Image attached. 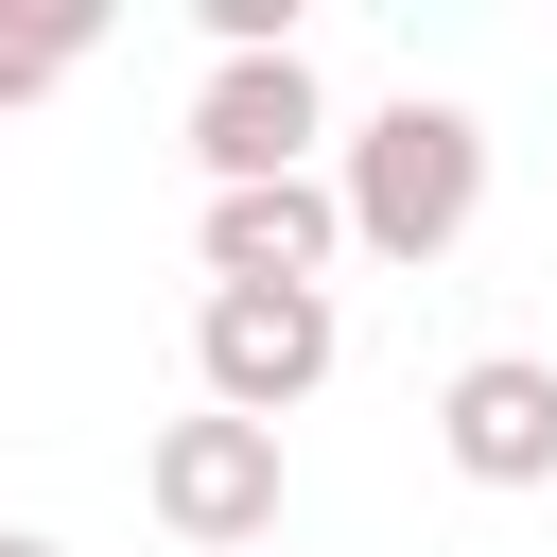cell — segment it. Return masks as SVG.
<instances>
[{
    "instance_id": "obj_4",
    "label": "cell",
    "mask_w": 557,
    "mask_h": 557,
    "mask_svg": "<svg viewBox=\"0 0 557 557\" xmlns=\"http://www.w3.org/2000/svg\"><path fill=\"white\" fill-rule=\"evenodd\" d=\"M313 139H331L313 52H226V70L191 87V157H209V191H278V174H313Z\"/></svg>"
},
{
    "instance_id": "obj_8",
    "label": "cell",
    "mask_w": 557,
    "mask_h": 557,
    "mask_svg": "<svg viewBox=\"0 0 557 557\" xmlns=\"http://www.w3.org/2000/svg\"><path fill=\"white\" fill-rule=\"evenodd\" d=\"M0 557H70V540H35V522H0Z\"/></svg>"
},
{
    "instance_id": "obj_7",
    "label": "cell",
    "mask_w": 557,
    "mask_h": 557,
    "mask_svg": "<svg viewBox=\"0 0 557 557\" xmlns=\"http://www.w3.org/2000/svg\"><path fill=\"white\" fill-rule=\"evenodd\" d=\"M104 52V17L87 0H0V104H35V87H70Z\"/></svg>"
},
{
    "instance_id": "obj_1",
    "label": "cell",
    "mask_w": 557,
    "mask_h": 557,
    "mask_svg": "<svg viewBox=\"0 0 557 557\" xmlns=\"http://www.w3.org/2000/svg\"><path fill=\"white\" fill-rule=\"evenodd\" d=\"M331 209H348V244H366V261H453V244H470V209H487V122H470V104H435V87H400V104L348 139Z\"/></svg>"
},
{
    "instance_id": "obj_3",
    "label": "cell",
    "mask_w": 557,
    "mask_h": 557,
    "mask_svg": "<svg viewBox=\"0 0 557 557\" xmlns=\"http://www.w3.org/2000/svg\"><path fill=\"white\" fill-rule=\"evenodd\" d=\"M139 487H157V522L191 540V557H261L278 540V435L261 418H226V400H191V418H157V453H139Z\"/></svg>"
},
{
    "instance_id": "obj_6",
    "label": "cell",
    "mask_w": 557,
    "mask_h": 557,
    "mask_svg": "<svg viewBox=\"0 0 557 557\" xmlns=\"http://www.w3.org/2000/svg\"><path fill=\"white\" fill-rule=\"evenodd\" d=\"M191 244H209V278H261V296H278V278H313V296H331L348 209H331V174H278V191H209V226H191Z\"/></svg>"
},
{
    "instance_id": "obj_5",
    "label": "cell",
    "mask_w": 557,
    "mask_h": 557,
    "mask_svg": "<svg viewBox=\"0 0 557 557\" xmlns=\"http://www.w3.org/2000/svg\"><path fill=\"white\" fill-rule=\"evenodd\" d=\"M435 453H453L470 487H557V366H540V348H470V366L435 383Z\"/></svg>"
},
{
    "instance_id": "obj_2",
    "label": "cell",
    "mask_w": 557,
    "mask_h": 557,
    "mask_svg": "<svg viewBox=\"0 0 557 557\" xmlns=\"http://www.w3.org/2000/svg\"><path fill=\"white\" fill-rule=\"evenodd\" d=\"M331 348H348V331H331L313 278H278V296H261V278H209V296H191V400H226V418H261V435L331 383Z\"/></svg>"
}]
</instances>
